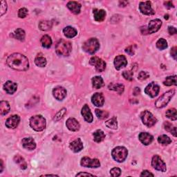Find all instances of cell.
I'll return each instance as SVG.
<instances>
[{"instance_id": "26", "label": "cell", "mask_w": 177, "mask_h": 177, "mask_svg": "<svg viewBox=\"0 0 177 177\" xmlns=\"http://www.w3.org/2000/svg\"><path fill=\"white\" fill-rule=\"evenodd\" d=\"M63 33H64L65 37H66L67 38H74L77 35V33H78L76 29L72 27V26H66V27L63 29Z\"/></svg>"}, {"instance_id": "45", "label": "cell", "mask_w": 177, "mask_h": 177, "mask_svg": "<svg viewBox=\"0 0 177 177\" xmlns=\"http://www.w3.org/2000/svg\"><path fill=\"white\" fill-rule=\"evenodd\" d=\"M28 15V10L26 8H22L19 10L18 17L20 18H24Z\"/></svg>"}, {"instance_id": "5", "label": "cell", "mask_w": 177, "mask_h": 177, "mask_svg": "<svg viewBox=\"0 0 177 177\" xmlns=\"http://www.w3.org/2000/svg\"><path fill=\"white\" fill-rule=\"evenodd\" d=\"M128 152L124 147H116L113 149L112 155L113 159L118 163H122L126 159L128 156Z\"/></svg>"}, {"instance_id": "25", "label": "cell", "mask_w": 177, "mask_h": 177, "mask_svg": "<svg viewBox=\"0 0 177 177\" xmlns=\"http://www.w3.org/2000/svg\"><path fill=\"white\" fill-rule=\"evenodd\" d=\"M17 88H18V85L12 81H7L4 85V90L8 94H13L16 91Z\"/></svg>"}, {"instance_id": "30", "label": "cell", "mask_w": 177, "mask_h": 177, "mask_svg": "<svg viewBox=\"0 0 177 177\" xmlns=\"http://www.w3.org/2000/svg\"><path fill=\"white\" fill-rule=\"evenodd\" d=\"M10 109H11V107H10L9 103L7 101H1L0 102V113H1L2 116L7 114Z\"/></svg>"}, {"instance_id": "12", "label": "cell", "mask_w": 177, "mask_h": 177, "mask_svg": "<svg viewBox=\"0 0 177 177\" xmlns=\"http://www.w3.org/2000/svg\"><path fill=\"white\" fill-rule=\"evenodd\" d=\"M160 91V87L159 86L156 84L155 82H151L146 86L145 89V93L147 95L152 97V98H154L156 96H158L159 93Z\"/></svg>"}, {"instance_id": "29", "label": "cell", "mask_w": 177, "mask_h": 177, "mask_svg": "<svg viewBox=\"0 0 177 177\" xmlns=\"http://www.w3.org/2000/svg\"><path fill=\"white\" fill-rule=\"evenodd\" d=\"M92 85L95 89H101L104 85V81L101 76H95L92 78Z\"/></svg>"}, {"instance_id": "44", "label": "cell", "mask_w": 177, "mask_h": 177, "mask_svg": "<svg viewBox=\"0 0 177 177\" xmlns=\"http://www.w3.org/2000/svg\"><path fill=\"white\" fill-rule=\"evenodd\" d=\"M110 174L112 176L114 177H118L121 174V170L118 168H113L111 170H110Z\"/></svg>"}, {"instance_id": "4", "label": "cell", "mask_w": 177, "mask_h": 177, "mask_svg": "<svg viewBox=\"0 0 177 177\" xmlns=\"http://www.w3.org/2000/svg\"><path fill=\"white\" fill-rule=\"evenodd\" d=\"M100 48V43L96 38H90L82 46V49L89 54H94Z\"/></svg>"}, {"instance_id": "3", "label": "cell", "mask_w": 177, "mask_h": 177, "mask_svg": "<svg viewBox=\"0 0 177 177\" xmlns=\"http://www.w3.org/2000/svg\"><path fill=\"white\" fill-rule=\"evenodd\" d=\"M30 126L36 132H41L46 128V119L41 115H36L30 119Z\"/></svg>"}, {"instance_id": "17", "label": "cell", "mask_w": 177, "mask_h": 177, "mask_svg": "<svg viewBox=\"0 0 177 177\" xmlns=\"http://www.w3.org/2000/svg\"><path fill=\"white\" fill-rule=\"evenodd\" d=\"M66 128L71 132H77L81 128V125L78 121L73 118H69L66 122Z\"/></svg>"}, {"instance_id": "24", "label": "cell", "mask_w": 177, "mask_h": 177, "mask_svg": "<svg viewBox=\"0 0 177 177\" xmlns=\"http://www.w3.org/2000/svg\"><path fill=\"white\" fill-rule=\"evenodd\" d=\"M68 8L71 11L73 14L78 15L81 13V5L77 2H69L67 4Z\"/></svg>"}, {"instance_id": "47", "label": "cell", "mask_w": 177, "mask_h": 177, "mask_svg": "<svg viewBox=\"0 0 177 177\" xmlns=\"http://www.w3.org/2000/svg\"><path fill=\"white\" fill-rule=\"evenodd\" d=\"M149 73L146 71H141L140 72V73L138 74V78L140 80V81H145V80L148 79L149 78Z\"/></svg>"}, {"instance_id": "56", "label": "cell", "mask_w": 177, "mask_h": 177, "mask_svg": "<svg viewBox=\"0 0 177 177\" xmlns=\"http://www.w3.org/2000/svg\"><path fill=\"white\" fill-rule=\"evenodd\" d=\"M3 168H4V165H3V161L2 160H1V170H0V172H2Z\"/></svg>"}, {"instance_id": "50", "label": "cell", "mask_w": 177, "mask_h": 177, "mask_svg": "<svg viewBox=\"0 0 177 177\" xmlns=\"http://www.w3.org/2000/svg\"><path fill=\"white\" fill-rule=\"evenodd\" d=\"M125 52L128 53V54L130 55H133V54H134V51H133V49L132 46H129V47L126 48Z\"/></svg>"}, {"instance_id": "15", "label": "cell", "mask_w": 177, "mask_h": 177, "mask_svg": "<svg viewBox=\"0 0 177 177\" xmlns=\"http://www.w3.org/2000/svg\"><path fill=\"white\" fill-rule=\"evenodd\" d=\"M53 95L55 99L58 100V101H62L66 96V91L62 86H56L53 90Z\"/></svg>"}, {"instance_id": "58", "label": "cell", "mask_w": 177, "mask_h": 177, "mask_svg": "<svg viewBox=\"0 0 177 177\" xmlns=\"http://www.w3.org/2000/svg\"><path fill=\"white\" fill-rule=\"evenodd\" d=\"M165 19H168V15H165Z\"/></svg>"}, {"instance_id": "14", "label": "cell", "mask_w": 177, "mask_h": 177, "mask_svg": "<svg viewBox=\"0 0 177 177\" xmlns=\"http://www.w3.org/2000/svg\"><path fill=\"white\" fill-rule=\"evenodd\" d=\"M20 118L18 115H13L6 120L5 125L9 129H15L18 126Z\"/></svg>"}, {"instance_id": "36", "label": "cell", "mask_w": 177, "mask_h": 177, "mask_svg": "<svg viewBox=\"0 0 177 177\" xmlns=\"http://www.w3.org/2000/svg\"><path fill=\"white\" fill-rule=\"evenodd\" d=\"M163 85L165 86H172V85H176V75L173 76H168L167 77L165 81L163 82Z\"/></svg>"}, {"instance_id": "51", "label": "cell", "mask_w": 177, "mask_h": 177, "mask_svg": "<svg viewBox=\"0 0 177 177\" xmlns=\"http://www.w3.org/2000/svg\"><path fill=\"white\" fill-rule=\"evenodd\" d=\"M168 32L170 35H175L177 33V31H176V29L173 27V26H169Z\"/></svg>"}, {"instance_id": "37", "label": "cell", "mask_w": 177, "mask_h": 177, "mask_svg": "<svg viewBox=\"0 0 177 177\" xmlns=\"http://www.w3.org/2000/svg\"><path fill=\"white\" fill-rule=\"evenodd\" d=\"M105 125L108 128L112 129H116L118 128V122H117V120L113 117L112 119H109V121L105 122Z\"/></svg>"}, {"instance_id": "27", "label": "cell", "mask_w": 177, "mask_h": 177, "mask_svg": "<svg viewBox=\"0 0 177 177\" xmlns=\"http://www.w3.org/2000/svg\"><path fill=\"white\" fill-rule=\"evenodd\" d=\"M25 31L24 30L22 29H16L15 31H14V33H12V35H11V36H12L13 38H14L17 39H18L19 41H23L25 38Z\"/></svg>"}, {"instance_id": "1", "label": "cell", "mask_w": 177, "mask_h": 177, "mask_svg": "<svg viewBox=\"0 0 177 177\" xmlns=\"http://www.w3.org/2000/svg\"><path fill=\"white\" fill-rule=\"evenodd\" d=\"M7 65L10 67L18 71H26L29 67L28 58L20 53H13L6 60Z\"/></svg>"}, {"instance_id": "53", "label": "cell", "mask_w": 177, "mask_h": 177, "mask_svg": "<svg viewBox=\"0 0 177 177\" xmlns=\"http://www.w3.org/2000/svg\"><path fill=\"white\" fill-rule=\"evenodd\" d=\"M93 176L94 174H89V173H86V172H80L78 174H77L75 175V176Z\"/></svg>"}, {"instance_id": "43", "label": "cell", "mask_w": 177, "mask_h": 177, "mask_svg": "<svg viewBox=\"0 0 177 177\" xmlns=\"http://www.w3.org/2000/svg\"><path fill=\"white\" fill-rule=\"evenodd\" d=\"M66 112V109L65 108H63V109H60L58 113H57V114L54 117L53 120H54V121H59V120H60L62 118V117L65 116Z\"/></svg>"}, {"instance_id": "54", "label": "cell", "mask_w": 177, "mask_h": 177, "mask_svg": "<svg viewBox=\"0 0 177 177\" xmlns=\"http://www.w3.org/2000/svg\"><path fill=\"white\" fill-rule=\"evenodd\" d=\"M164 4L165 5V6L168 8H174V5L172 4V2H165Z\"/></svg>"}, {"instance_id": "7", "label": "cell", "mask_w": 177, "mask_h": 177, "mask_svg": "<svg viewBox=\"0 0 177 177\" xmlns=\"http://www.w3.org/2000/svg\"><path fill=\"white\" fill-rule=\"evenodd\" d=\"M141 118L143 124L148 128H151V127L154 126L157 122V119L153 116L151 112L148 111V110H145L141 113Z\"/></svg>"}, {"instance_id": "55", "label": "cell", "mask_w": 177, "mask_h": 177, "mask_svg": "<svg viewBox=\"0 0 177 177\" xmlns=\"http://www.w3.org/2000/svg\"><path fill=\"white\" fill-rule=\"evenodd\" d=\"M140 91H141V90H140V89L138 88V87H136L134 89V91H133V94H134L135 96H137L138 94H139Z\"/></svg>"}, {"instance_id": "31", "label": "cell", "mask_w": 177, "mask_h": 177, "mask_svg": "<svg viewBox=\"0 0 177 177\" xmlns=\"http://www.w3.org/2000/svg\"><path fill=\"white\" fill-rule=\"evenodd\" d=\"M93 140L96 143H101L102 141H104V139L105 138V134L101 129H98L96 131L93 133Z\"/></svg>"}, {"instance_id": "21", "label": "cell", "mask_w": 177, "mask_h": 177, "mask_svg": "<svg viewBox=\"0 0 177 177\" xmlns=\"http://www.w3.org/2000/svg\"><path fill=\"white\" fill-rule=\"evenodd\" d=\"M138 138L141 142L145 145H148L151 144L154 140V137L151 134H149V133L147 132H142L140 133Z\"/></svg>"}, {"instance_id": "18", "label": "cell", "mask_w": 177, "mask_h": 177, "mask_svg": "<svg viewBox=\"0 0 177 177\" xmlns=\"http://www.w3.org/2000/svg\"><path fill=\"white\" fill-rule=\"evenodd\" d=\"M91 102L96 107H102L104 105V96L101 93H96L91 97Z\"/></svg>"}, {"instance_id": "40", "label": "cell", "mask_w": 177, "mask_h": 177, "mask_svg": "<svg viewBox=\"0 0 177 177\" xmlns=\"http://www.w3.org/2000/svg\"><path fill=\"white\" fill-rule=\"evenodd\" d=\"M35 63L37 66H39V67H44L46 65V60L44 57L38 56L35 59Z\"/></svg>"}, {"instance_id": "34", "label": "cell", "mask_w": 177, "mask_h": 177, "mask_svg": "<svg viewBox=\"0 0 177 177\" xmlns=\"http://www.w3.org/2000/svg\"><path fill=\"white\" fill-rule=\"evenodd\" d=\"M51 27H52V22L50 21H47V20L41 21L39 24V29L44 31H49V30L51 29Z\"/></svg>"}, {"instance_id": "16", "label": "cell", "mask_w": 177, "mask_h": 177, "mask_svg": "<svg viewBox=\"0 0 177 177\" xmlns=\"http://www.w3.org/2000/svg\"><path fill=\"white\" fill-rule=\"evenodd\" d=\"M113 63H114L115 68L117 70H120L123 67H125L128 65V60H127L125 55H121L116 57Z\"/></svg>"}, {"instance_id": "20", "label": "cell", "mask_w": 177, "mask_h": 177, "mask_svg": "<svg viewBox=\"0 0 177 177\" xmlns=\"http://www.w3.org/2000/svg\"><path fill=\"white\" fill-rule=\"evenodd\" d=\"M69 148L73 152H79L83 149V143L81 138H77L72 141L69 145Z\"/></svg>"}, {"instance_id": "11", "label": "cell", "mask_w": 177, "mask_h": 177, "mask_svg": "<svg viewBox=\"0 0 177 177\" xmlns=\"http://www.w3.org/2000/svg\"><path fill=\"white\" fill-rule=\"evenodd\" d=\"M139 10L142 14L145 15H154V11L152 8L151 2H141L139 4Z\"/></svg>"}, {"instance_id": "35", "label": "cell", "mask_w": 177, "mask_h": 177, "mask_svg": "<svg viewBox=\"0 0 177 177\" xmlns=\"http://www.w3.org/2000/svg\"><path fill=\"white\" fill-rule=\"evenodd\" d=\"M164 128L166 131L172 133V135L176 137V128L174 126H173L172 123H170L169 122H165L164 123Z\"/></svg>"}, {"instance_id": "32", "label": "cell", "mask_w": 177, "mask_h": 177, "mask_svg": "<svg viewBox=\"0 0 177 177\" xmlns=\"http://www.w3.org/2000/svg\"><path fill=\"white\" fill-rule=\"evenodd\" d=\"M109 89L110 90H113V91H115L118 94H122L125 90V86L122 84H118V83H116V84H113L112 83L109 86Z\"/></svg>"}, {"instance_id": "52", "label": "cell", "mask_w": 177, "mask_h": 177, "mask_svg": "<svg viewBox=\"0 0 177 177\" xmlns=\"http://www.w3.org/2000/svg\"><path fill=\"white\" fill-rule=\"evenodd\" d=\"M154 176V175L152 173L149 172L148 170H144V171H143L141 174V176Z\"/></svg>"}, {"instance_id": "6", "label": "cell", "mask_w": 177, "mask_h": 177, "mask_svg": "<svg viewBox=\"0 0 177 177\" xmlns=\"http://www.w3.org/2000/svg\"><path fill=\"white\" fill-rule=\"evenodd\" d=\"M174 93H175L174 90H170V91H168L166 93H163V94L160 97L158 100H157L155 103L156 107L161 109L165 107L168 104V102L170 101V100L172 99L173 96L174 95Z\"/></svg>"}, {"instance_id": "57", "label": "cell", "mask_w": 177, "mask_h": 177, "mask_svg": "<svg viewBox=\"0 0 177 177\" xmlns=\"http://www.w3.org/2000/svg\"><path fill=\"white\" fill-rule=\"evenodd\" d=\"M58 176V175H55V174H45V175H42V176Z\"/></svg>"}, {"instance_id": "49", "label": "cell", "mask_w": 177, "mask_h": 177, "mask_svg": "<svg viewBox=\"0 0 177 177\" xmlns=\"http://www.w3.org/2000/svg\"><path fill=\"white\" fill-rule=\"evenodd\" d=\"M171 55L174 60H176V55H177V47L176 46H174L171 49Z\"/></svg>"}, {"instance_id": "22", "label": "cell", "mask_w": 177, "mask_h": 177, "mask_svg": "<svg viewBox=\"0 0 177 177\" xmlns=\"http://www.w3.org/2000/svg\"><path fill=\"white\" fill-rule=\"evenodd\" d=\"M81 113L86 122H91L93 121V118L92 113L87 105H85L84 106H83L82 111H81Z\"/></svg>"}, {"instance_id": "23", "label": "cell", "mask_w": 177, "mask_h": 177, "mask_svg": "<svg viewBox=\"0 0 177 177\" xmlns=\"http://www.w3.org/2000/svg\"><path fill=\"white\" fill-rule=\"evenodd\" d=\"M93 15H94V19L96 22H101L105 19L106 12L102 9H93Z\"/></svg>"}, {"instance_id": "46", "label": "cell", "mask_w": 177, "mask_h": 177, "mask_svg": "<svg viewBox=\"0 0 177 177\" xmlns=\"http://www.w3.org/2000/svg\"><path fill=\"white\" fill-rule=\"evenodd\" d=\"M122 76L124 77L125 80L131 81L133 79V72L131 71H127L122 73Z\"/></svg>"}, {"instance_id": "48", "label": "cell", "mask_w": 177, "mask_h": 177, "mask_svg": "<svg viewBox=\"0 0 177 177\" xmlns=\"http://www.w3.org/2000/svg\"><path fill=\"white\" fill-rule=\"evenodd\" d=\"M7 10V4L5 1H2L1 2V8H0V11H1V14L0 15L2 16L4 13L6 12Z\"/></svg>"}, {"instance_id": "9", "label": "cell", "mask_w": 177, "mask_h": 177, "mask_svg": "<svg viewBox=\"0 0 177 177\" xmlns=\"http://www.w3.org/2000/svg\"><path fill=\"white\" fill-rule=\"evenodd\" d=\"M152 165L155 169L161 172H166V165L164 161L158 155H154L152 157Z\"/></svg>"}, {"instance_id": "41", "label": "cell", "mask_w": 177, "mask_h": 177, "mask_svg": "<svg viewBox=\"0 0 177 177\" xmlns=\"http://www.w3.org/2000/svg\"><path fill=\"white\" fill-rule=\"evenodd\" d=\"M156 47L160 50H164L168 47V42H167L165 39H159L156 42Z\"/></svg>"}, {"instance_id": "2", "label": "cell", "mask_w": 177, "mask_h": 177, "mask_svg": "<svg viewBox=\"0 0 177 177\" xmlns=\"http://www.w3.org/2000/svg\"><path fill=\"white\" fill-rule=\"evenodd\" d=\"M72 51V45L69 41L61 39L55 46V51L58 55L68 56Z\"/></svg>"}, {"instance_id": "13", "label": "cell", "mask_w": 177, "mask_h": 177, "mask_svg": "<svg viewBox=\"0 0 177 177\" xmlns=\"http://www.w3.org/2000/svg\"><path fill=\"white\" fill-rule=\"evenodd\" d=\"M161 26H162V22L161 19H156L151 20L148 24V28L147 29L148 33V34L149 33V34H152V33H154L157 32L160 29H161Z\"/></svg>"}, {"instance_id": "10", "label": "cell", "mask_w": 177, "mask_h": 177, "mask_svg": "<svg viewBox=\"0 0 177 177\" xmlns=\"http://www.w3.org/2000/svg\"><path fill=\"white\" fill-rule=\"evenodd\" d=\"M89 64L93 66H95L96 71L98 72L104 71L106 68L105 62L96 56L92 57V58L90 59Z\"/></svg>"}, {"instance_id": "42", "label": "cell", "mask_w": 177, "mask_h": 177, "mask_svg": "<svg viewBox=\"0 0 177 177\" xmlns=\"http://www.w3.org/2000/svg\"><path fill=\"white\" fill-rule=\"evenodd\" d=\"M96 114L99 119H105L106 118H107L109 116V113L107 112L103 111V110H100L98 109H96Z\"/></svg>"}, {"instance_id": "28", "label": "cell", "mask_w": 177, "mask_h": 177, "mask_svg": "<svg viewBox=\"0 0 177 177\" xmlns=\"http://www.w3.org/2000/svg\"><path fill=\"white\" fill-rule=\"evenodd\" d=\"M14 161L19 165L22 169H25L27 168V163L25 161L24 159L19 155H17L14 157Z\"/></svg>"}, {"instance_id": "38", "label": "cell", "mask_w": 177, "mask_h": 177, "mask_svg": "<svg viewBox=\"0 0 177 177\" xmlns=\"http://www.w3.org/2000/svg\"><path fill=\"white\" fill-rule=\"evenodd\" d=\"M166 116L168 117L172 121H176L177 119V113H176V109L174 108H172L168 109L165 113Z\"/></svg>"}, {"instance_id": "33", "label": "cell", "mask_w": 177, "mask_h": 177, "mask_svg": "<svg viewBox=\"0 0 177 177\" xmlns=\"http://www.w3.org/2000/svg\"><path fill=\"white\" fill-rule=\"evenodd\" d=\"M41 44L44 48L46 49H49L51 46L52 44V39L51 38V37L49 36L48 35H45L44 36H42V38H41Z\"/></svg>"}, {"instance_id": "39", "label": "cell", "mask_w": 177, "mask_h": 177, "mask_svg": "<svg viewBox=\"0 0 177 177\" xmlns=\"http://www.w3.org/2000/svg\"><path fill=\"white\" fill-rule=\"evenodd\" d=\"M158 142L161 143L163 145H168L172 143V140L169 138V137L166 135H161L159 136Z\"/></svg>"}, {"instance_id": "19", "label": "cell", "mask_w": 177, "mask_h": 177, "mask_svg": "<svg viewBox=\"0 0 177 177\" xmlns=\"http://www.w3.org/2000/svg\"><path fill=\"white\" fill-rule=\"evenodd\" d=\"M22 143L23 147L29 150H33L36 148V143L34 141V139L31 138V137L23 138Z\"/></svg>"}, {"instance_id": "8", "label": "cell", "mask_w": 177, "mask_h": 177, "mask_svg": "<svg viewBox=\"0 0 177 177\" xmlns=\"http://www.w3.org/2000/svg\"><path fill=\"white\" fill-rule=\"evenodd\" d=\"M81 164L82 167L90 168H97L101 166V163H100L98 159H91L87 156L83 157V158L81 159Z\"/></svg>"}]
</instances>
